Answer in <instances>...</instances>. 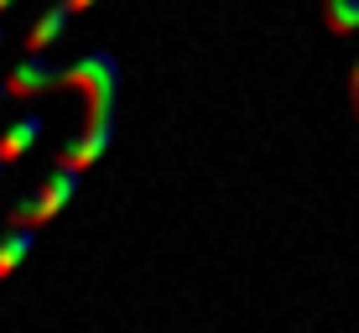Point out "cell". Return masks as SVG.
<instances>
[{
  "label": "cell",
  "instance_id": "obj_8",
  "mask_svg": "<svg viewBox=\"0 0 359 333\" xmlns=\"http://www.w3.org/2000/svg\"><path fill=\"white\" fill-rule=\"evenodd\" d=\"M68 6H73V11H89V6H99V0H68Z\"/></svg>",
  "mask_w": 359,
  "mask_h": 333
},
{
  "label": "cell",
  "instance_id": "obj_5",
  "mask_svg": "<svg viewBox=\"0 0 359 333\" xmlns=\"http://www.w3.org/2000/svg\"><path fill=\"white\" fill-rule=\"evenodd\" d=\"M32 234L36 229H27V224H6V234H0V276H11L32 255Z\"/></svg>",
  "mask_w": 359,
  "mask_h": 333
},
{
  "label": "cell",
  "instance_id": "obj_12",
  "mask_svg": "<svg viewBox=\"0 0 359 333\" xmlns=\"http://www.w3.org/2000/svg\"><path fill=\"white\" fill-rule=\"evenodd\" d=\"M0 42H6V27H0Z\"/></svg>",
  "mask_w": 359,
  "mask_h": 333
},
{
  "label": "cell",
  "instance_id": "obj_11",
  "mask_svg": "<svg viewBox=\"0 0 359 333\" xmlns=\"http://www.w3.org/2000/svg\"><path fill=\"white\" fill-rule=\"evenodd\" d=\"M0 172H6V156H0Z\"/></svg>",
  "mask_w": 359,
  "mask_h": 333
},
{
  "label": "cell",
  "instance_id": "obj_1",
  "mask_svg": "<svg viewBox=\"0 0 359 333\" xmlns=\"http://www.w3.org/2000/svg\"><path fill=\"white\" fill-rule=\"evenodd\" d=\"M6 83H11V100H36V94H47V89H79L83 100H89L83 130L73 135V146L57 162L89 172L99 156L109 151V141H115V109H120V63L109 53H83L79 63H68V68H53V63H42V53H32L6 73Z\"/></svg>",
  "mask_w": 359,
  "mask_h": 333
},
{
  "label": "cell",
  "instance_id": "obj_10",
  "mask_svg": "<svg viewBox=\"0 0 359 333\" xmlns=\"http://www.w3.org/2000/svg\"><path fill=\"white\" fill-rule=\"evenodd\" d=\"M11 6H16V0H0V16H6V11H11Z\"/></svg>",
  "mask_w": 359,
  "mask_h": 333
},
{
  "label": "cell",
  "instance_id": "obj_7",
  "mask_svg": "<svg viewBox=\"0 0 359 333\" xmlns=\"http://www.w3.org/2000/svg\"><path fill=\"white\" fill-rule=\"evenodd\" d=\"M349 100H354V115H359V57H354V73H349Z\"/></svg>",
  "mask_w": 359,
  "mask_h": 333
},
{
  "label": "cell",
  "instance_id": "obj_3",
  "mask_svg": "<svg viewBox=\"0 0 359 333\" xmlns=\"http://www.w3.org/2000/svg\"><path fill=\"white\" fill-rule=\"evenodd\" d=\"M42 130H47V120L42 115H21V120H11L6 130H0V156H6V162H21V156L32 151L36 141H42Z\"/></svg>",
  "mask_w": 359,
  "mask_h": 333
},
{
  "label": "cell",
  "instance_id": "obj_9",
  "mask_svg": "<svg viewBox=\"0 0 359 333\" xmlns=\"http://www.w3.org/2000/svg\"><path fill=\"white\" fill-rule=\"evenodd\" d=\"M6 100H11V83H6V79H0V104H6Z\"/></svg>",
  "mask_w": 359,
  "mask_h": 333
},
{
  "label": "cell",
  "instance_id": "obj_4",
  "mask_svg": "<svg viewBox=\"0 0 359 333\" xmlns=\"http://www.w3.org/2000/svg\"><path fill=\"white\" fill-rule=\"evenodd\" d=\"M73 16H79V11H73L68 0H53V6L36 16V27H32V36H27V47H32V53H47V47H53L57 36L68 32V21H73Z\"/></svg>",
  "mask_w": 359,
  "mask_h": 333
},
{
  "label": "cell",
  "instance_id": "obj_6",
  "mask_svg": "<svg viewBox=\"0 0 359 333\" xmlns=\"http://www.w3.org/2000/svg\"><path fill=\"white\" fill-rule=\"evenodd\" d=\"M323 16L333 32H354L359 27V0H323Z\"/></svg>",
  "mask_w": 359,
  "mask_h": 333
},
{
  "label": "cell",
  "instance_id": "obj_2",
  "mask_svg": "<svg viewBox=\"0 0 359 333\" xmlns=\"http://www.w3.org/2000/svg\"><path fill=\"white\" fill-rule=\"evenodd\" d=\"M79 182H83V172L79 167H68V162H57V172L42 182V188L32 193L27 203H16L6 214V224H27V229H42L47 219H57L63 208L73 203V193H79Z\"/></svg>",
  "mask_w": 359,
  "mask_h": 333
}]
</instances>
